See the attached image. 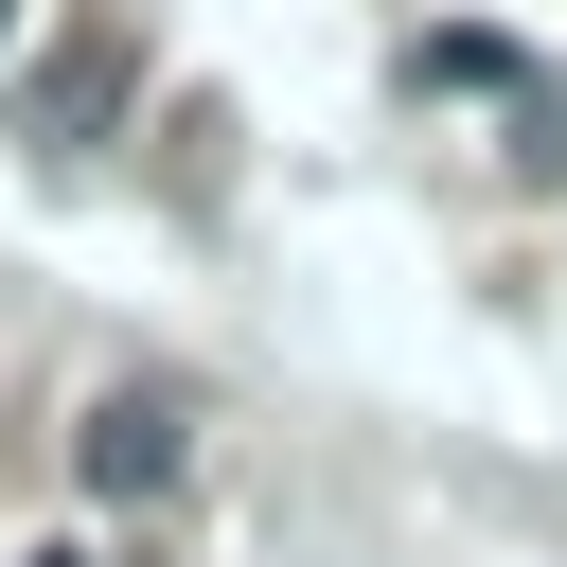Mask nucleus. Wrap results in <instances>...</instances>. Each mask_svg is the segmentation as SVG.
Listing matches in <instances>:
<instances>
[{
  "label": "nucleus",
  "instance_id": "nucleus-1",
  "mask_svg": "<svg viewBox=\"0 0 567 567\" xmlns=\"http://www.w3.org/2000/svg\"><path fill=\"white\" fill-rule=\"evenodd\" d=\"M89 478H106V496H159V478H177V408H159V390H124V408L89 425Z\"/></svg>",
  "mask_w": 567,
  "mask_h": 567
},
{
  "label": "nucleus",
  "instance_id": "nucleus-3",
  "mask_svg": "<svg viewBox=\"0 0 567 567\" xmlns=\"http://www.w3.org/2000/svg\"><path fill=\"white\" fill-rule=\"evenodd\" d=\"M35 567H71V549H35Z\"/></svg>",
  "mask_w": 567,
  "mask_h": 567
},
{
  "label": "nucleus",
  "instance_id": "nucleus-2",
  "mask_svg": "<svg viewBox=\"0 0 567 567\" xmlns=\"http://www.w3.org/2000/svg\"><path fill=\"white\" fill-rule=\"evenodd\" d=\"M425 89H532L514 35H425Z\"/></svg>",
  "mask_w": 567,
  "mask_h": 567
},
{
  "label": "nucleus",
  "instance_id": "nucleus-4",
  "mask_svg": "<svg viewBox=\"0 0 567 567\" xmlns=\"http://www.w3.org/2000/svg\"><path fill=\"white\" fill-rule=\"evenodd\" d=\"M0 35H18V0H0Z\"/></svg>",
  "mask_w": 567,
  "mask_h": 567
}]
</instances>
